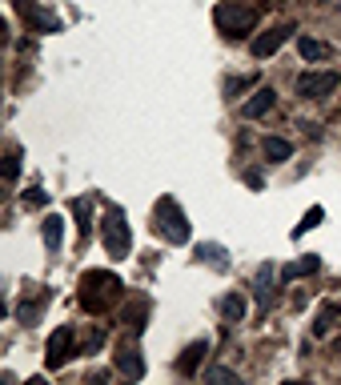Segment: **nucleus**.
Listing matches in <instances>:
<instances>
[{
  "label": "nucleus",
  "mask_w": 341,
  "mask_h": 385,
  "mask_svg": "<svg viewBox=\"0 0 341 385\" xmlns=\"http://www.w3.org/2000/svg\"><path fill=\"white\" fill-rule=\"evenodd\" d=\"M121 293H125V285H121V277L116 273H85L81 277V305L89 309V313H105L113 301H121Z\"/></svg>",
  "instance_id": "nucleus-1"
},
{
  "label": "nucleus",
  "mask_w": 341,
  "mask_h": 385,
  "mask_svg": "<svg viewBox=\"0 0 341 385\" xmlns=\"http://www.w3.org/2000/svg\"><path fill=\"white\" fill-rule=\"evenodd\" d=\"M101 237H105V249H109V257H113V261H125V257H129V249H133V233H129V225H125V213H121L116 205H109V209H105Z\"/></svg>",
  "instance_id": "nucleus-2"
},
{
  "label": "nucleus",
  "mask_w": 341,
  "mask_h": 385,
  "mask_svg": "<svg viewBox=\"0 0 341 385\" xmlns=\"http://www.w3.org/2000/svg\"><path fill=\"white\" fill-rule=\"evenodd\" d=\"M157 233H165V241H173V245L189 241V217L181 213V205L173 197H161L157 201Z\"/></svg>",
  "instance_id": "nucleus-3"
},
{
  "label": "nucleus",
  "mask_w": 341,
  "mask_h": 385,
  "mask_svg": "<svg viewBox=\"0 0 341 385\" xmlns=\"http://www.w3.org/2000/svg\"><path fill=\"white\" fill-rule=\"evenodd\" d=\"M341 85V76L333 68H325V72H301L297 76V96H305V101H325V96H333Z\"/></svg>",
  "instance_id": "nucleus-4"
},
{
  "label": "nucleus",
  "mask_w": 341,
  "mask_h": 385,
  "mask_svg": "<svg viewBox=\"0 0 341 385\" xmlns=\"http://www.w3.org/2000/svg\"><path fill=\"white\" fill-rule=\"evenodd\" d=\"M217 24L225 28L229 37H245L253 24H257V8H237L233 0H225V4L217 8Z\"/></svg>",
  "instance_id": "nucleus-5"
},
{
  "label": "nucleus",
  "mask_w": 341,
  "mask_h": 385,
  "mask_svg": "<svg viewBox=\"0 0 341 385\" xmlns=\"http://www.w3.org/2000/svg\"><path fill=\"white\" fill-rule=\"evenodd\" d=\"M289 32H293V24H273L269 32H261L257 41L249 45V52H253V61H265V56H273L277 48L289 41Z\"/></svg>",
  "instance_id": "nucleus-6"
},
{
  "label": "nucleus",
  "mask_w": 341,
  "mask_h": 385,
  "mask_svg": "<svg viewBox=\"0 0 341 385\" xmlns=\"http://www.w3.org/2000/svg\"><path fill=\"white\" fill-rule=\"evenodd\" d=\"M68 357H76V345H72V329H56L48 337V369H61Z\"/></svg>",
  "instance_id": "nucleus-7"
},
{
  "label": "nucleus",
  "mask_w": 341,
  "mask_h": 385,
  "mask_svg": "<svg viewBox=\"0 0 341 385\" xmlns=\"http://www.w3.org/2000/svg\"><path fill=\"white\" fill-rule=\"evenodd\" d=\"M273 101H277V92H273V89H257L249 101L241 105V116H245V121H253V116H265L273 109Z\"/></svg>",
  "instance_id": "nucleus-8"
},
{
  "label": "nucleus",
  "mask_w": 341,
  "mask_h": 385,
  "mask_svg": "<svg viewBox=\"0 0 341 385\" xmlns=\"http://www.w3.org/2000/svg\"><path fill=\"white\" fill-rule=\"evenodd\" d=\"M116 369L121 373H129V377H145V365H141V357H136V345H129V341H121V349H116Z\"/></svg>",
  "instance_id": "nucleus-9"
},
{
  "label": "nucleus",
  "mask_w": 341,
  "mask_h": 385,
  "mask_svg": "<svg viewBox=\"0 0 341 385\" xmlns=\"http://www.w3.org/2000/svg\"><path fill=\"white\" fill-rule=\"evenodd\" d=\"M321 269V257L318 253H309V257H301V261H289L285 269H281V281H301V277H309V273Z\"/></svg>",
  "instance_id": "nucleus-10"
},
{
  "label": "nucleus",
  "mask_w": 341,
  "mask_h": 385,
  "mask_svg": "<svg viewBox=\"0 0 341 385\" xmlns=\"http://www.w3.org/2000/svg\"><path fill=\"white\" fill-rule=\"evenodd\" d=\"M205 349H209V341H193L181 357H177V373L193 377V373H197V365H201V357H205Z\"/></svg>",
  "instance_id": "nucleus-11"
},
{
  "label": "nucleus",
  "mask_w": 341,
  "mask_h": 385,
  "mask_svg": "<svg viewBox=\"0 0 341 385\" xmlns=\"http://www.w3.org/2000/svg\"><path fill=\"white\" fill-rule=\"evenodd\" d=\"M261 153H265V160L281 165V160H289L293 145H289V141H281V136H265V141H261Z\"/></svg>",
  "instance_id": "nucleus-12"
},
{
  "label": "nucleus",
  "mask_w": 341,
  "mask_h": 385,
  "mask_svg": "<svg viewBox=\"0 0 341 385\" xmlns=\"http://www.w3.org/2000/svg\"><path fill=\"white\" fill-rule=\"evenodd\" d=\"M269 293H273V265L265 261V265L257 269V309L269 305Z\"/></svg>",
  "instance_id": "nucleus-13"
},
{
  "label": "nucleus",
  "mask_w": 341,
  "mask_h": 385,
  "mask_svg": "<svg viewBox=\"0 0 341 385\" xmlns=\"http://www.w3.org/2000/svg\"><path fill=\"white\" fill-rule=\"evenodd\" d=\"M41 233H45L48 253H56V249H61V233H65V221H61V217L52 213V217H45V229H41Z\"/></svg>",
  "instance_id": "nucleus-14"
},
{
  "label": "nucleus",
  "mask_w": 341,
  "mask_h": 385,
  "mask_svg": "<svg viewBox=\"0 0 341 385\" xmlns=\"http://www.w3.org/2000/svg\"><path fill=\"white\" fill-rule=\"evenodd\" d=\"M197 253H201V261H209L213 269H229V253L221 249V245H197Z\"/></svg>",
  "instance_id": "nucleus-15"
},
{
  "label": "nucleus",
  "mask_w": 341,
  "mask_h": 385,
  "mask_svg": "<svg viewBox=\"0 0 341 385\" xmlns=\"http://www.w3.org/2000/svg\"><path fill=\"white\" fill-rule=\"evenodd\" d=\"M297 52H301L305 61H321V56H325V45L313 41V37H301V41H297Z\"/></svg>",
  "instance_id": "nucleus-16"
},
{
  "label": "nucleus",
  "mask_w": 341,
  "mask_h": 385,
  "mask_svg": "<svg viewBox=\"0 0 341 385\" xmlns=\"http://www.w3.org/2000/svg\"><path fill=\"white\" fill-rule=\"evenodd\" d=\"M129 318H133V333H141V329H145V318H149V301H145V297H136L133 301V313L125 309V321Z\"/></svg>",
  "instance_id": "nucleus-17"
},
{
  "label": "nucleus",
  "mask_w": 341,
  "mask_h": 385,
  "mask_svg": "<svg viewBox=\"0 0 341 385\" xmlns=\"http://www.w3.org/2000/svg\"><path fill=\"white\" fill-rule=\"evenodd\" d=\"M221 309H225V321H241V318H245V297H241V293H229Z\"/></svg>",
  "instance_id": "nucleus-18"
},
{
  "label": "nucleus",
  "mask_w": 341,
  "mask_h": 385,
  "mask_svg": "<svg viewBox=\"0 0 341 385\" xmlns=\"http://www.w3.org/2000/svg\"><path fill=\"white\" fill-rule=\"evenodd\" d=\"M321 217H325V209H321V205H313V209H309V213H305V217H301V225L293 229V237H301V233H309V229L318 225Z\"/></svg>",
  "instance_id": "nucleus-19"
},
{
  "label": "nucleus",
  "mask_w": 341,
  "mask_h": 385,
  "mask_svg": "<svg viewBox=\"0 0 341 385\" xmlns=\"http://www.w3.org/2000/svg\"><path fill=\"white\" fill-rule=\"evenodd\" d=\"M205 377H209V382H213V385H221V382H237V373H233V369H225V365H217V369H209Z\"/></svg>",
  "instance_id": "nucleus-20"
},
{
  "label": "nucleus",
  "mask_w": 341,
  "mask_h": 385,
  "mask_svg": "<svg viewBox=\"0 0 341 385\" xmlns=\"http://www.w3.org/2000/svg\"><path fill=\"white\" fill-rule=\"evenodd\" d=\"M45 201H48V197L41 193V189H32V193H28V205H45Z\"/></svg>",
  "instance_id": "nucleus-21"
}]
</instances>
